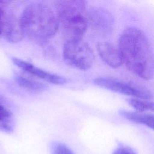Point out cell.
<instances>
[{"label":"cell","instance_id":"6da1fadb","mask_svg":"<svg viewBox=\"0 0 154 154\" xmlns=\"http://www.w3.org/2000/svg\"><path fill=\"white\" fill-rule=\"evenodd\" d=\"M118 48L123 63L134 74L145 80L152 78V54L145 33L136 27H129L121 34Z\"/></svg>","mask_w":154,"mask_h":154},{"label":"cell","instance_id":"7a4b0ae2","mask_svg":"<svg viewBox=\"0 0 154 154\" xmlns=\"http://www.w3.org/2000/svg\"><path fill=\"white\" fill-rule=\"evenodd\" d=\"M59 26L56 14L44 4H31L20 15V26L23 35L36 43L48 42L55 34Z\"/></svg>","mask_w":154,"mask_h":154},{"label":"cell","instance_id":"3957f363","mask_svg":"<svg viewBox=\"0 0 154 154\" xmlns=\"http://www.w3.org/2000/svg\"><path fill=\"white\" fill-rule=\"evenodd\" d=\"M63 55L64 61L70 66L83 70L90 69L94 60L92 49L82 40L65 42Z\"/></svg>","mask_w":154,"mask_h":154},{"label":"cell","instance_id":"277c9868","mask_svg":"<svg viewBox=\"0 0 154 154\" xmlns=\"http://www.w3.org/2000/svg\"><path fill=\"white\" fill-rule=\"evenodd\" d=\"M93 82L100 87L138 99H150L152 97V93L148 90L113 77L100 76L96 78Z\"/></svg>","mask_w":154,"mask_h":154},{"label":"cell","instance_id":"5b68a950","mask_svg":"<svg viewBox=\"0 0 154 154\" xmlns=\"http://www.w3.org/2000/svg\"><path fill=\"white\" fill-rule=\"evenodd\" d=\"M85 18L88 27L95 34L105 35L112 32L114 18L106 9L94 7L87 11Z\"/></svg>","mask_w":154,"mask_h":154},{"label":"cell","instance_id":"8992f818","mask_svg":"<svg viewBox=\"0 0 154 154\" xmlns=\"http://www.w3.org/2000/svg\"><path fill=\"white\" fill-rule=\"evenodd\" d=\"M56 16L59 24L85 16L87 2L82 0L55 2Z\"/></svg>","mask_w":154,"mask_h":154},{"label":"cell","instance_id":"52a82bcc","mask_svg":"<svg viewBox=\"0 0 154 154\" xmlns=\"http://www.w3.org/2000/svg\"><path fill=\"white\" fill-rule=\"evenodd\" d=\"M3 10L1 15V35L11 43H17L24 37L20 26V16L17 17L8 7Z\"/></svg>","mask_w":154,"mask_h":154},{"label":"cell","instance_id":"ba28073f","mask_svg":"<svg viewBox=\"0 0 154 154\" xmlns=\"http://www.w3.org/2000/svg\"><path fill=\"white\" fill-rule=\"evenodd\" d=\"M13 63L18 66L23 71L28 73L32 76L43 79L45 81L56 85H62L66 81V79L62 76L45 71L42 69L35 67L31 63L20 60L16 57L12 58Z\"/></svg>","mask_w":154,"mask_h":154},{"label":"cell","instance_id":"9c48e42d","mask_svg":"<svg viewBox=\"0 0 154 154\" xmlns=\"http://www.w3.org/2000/svg\"><path fill=\"white\" fill-rule=\"evenodd\" d=\"M60 26L66 42L82 40L88 28L85 16L64 22Z\"/></svg>","mask_w":154,"mask_h":154},{"label":"cell","instance_id":"30bf717a","mask_svg":"<svg viewBox=\"0 0 154 154\" xmlns=\"http://www.w3.org/2000/svg\"><path fill=\"white\" fill-rule=\"evenodd\" d=\"M97 51L103 61L112 68H118L123 63L119 48L111 43H99L97 45Z\"/></svg>","mask_w":154,"mask_h":154},{"label":"cell","instance_id":"8fae6325","mask_svg":"<svg viewBox=\"0 0 154 154\" xmlns=\"http://www.w3.org/2000/svg\"><path fill=\"white\" fill-rule=\"evenodd\" d=\"M120 113L122 116L129 120L144 125L154 130V115L153 114L125 110H122Z\"/></svg>","mask_w":154,"mask_h":154},{"label":"cell","instance_id":"7c38bea8","mask_svg":"<svg viewBox=\"0 0 154 154\" xmlns=\"http://www.w3.org/2000/svg\"><path fill=\"white\" fill-rule=\"evenodd\" d=\"M16 82L22 88L34 92H41L46 88V85L31 76L19 75L16 76Z\"/></svg>","mask_w":154,"mask_h":154},{"label":"cell","instance_id":"4fadbf2b","mask_svg":"<svg viewBox=\"0 0 154 154\" xmlns=\"http://www.w3.org/2000/svg\"><path fill=\"white\" fill-rule=\"evenodd\" d=\"M14 127L12 112L5 105L0 103V131L10 134Z\"/></svg>","mask_w":154,"mask_h":154},{"label":"cell","instance_id":"5bb4252c","mask_svg":"<svg viewBox=\"0 0 154 154\" xmlns=\"http://www.w3.org/2000/svg\"><path fill=\"white\" fill-rule=\"evenodd\" d=\"M128 102L134 109L140 112L154 111V102L138 98H131L128 100Z\"/></svg>","mask_w":154,"mask_h":154},{"label":"cell","instance_id":"9a60e30c","mask_svg":"<svg viewBox=\"0 0 154 154\" xmlns=\"http://www.w3.org/2000/svg\"><path fill=\"white\" fill-rule=\"evenodd\" d=\"M51 150V154H75L68 146L60 142L53 143Z\"/></svg>","mask_w":154,"mask_h":154},{"label":"cell","instance_id":"2e32d148","mask_svg":"<svg viewBox=\"0 0 154 154\" xmlns=\"http://www.w3.org/2000/svg\"><path fill=\"white\" fill-rule=\"evenodd\" d=\"M112 154H137L133 149L126 146H121L118 147L112 153Z\"/></svg>","mask_w":154,"mask_h":154},{"label":"cell","instance_id":"e0dca14e","mask_svg":"<svg viewBox=\"0 0 154 154\" xmlns=\"http://www.w3.org/2000/svg\"><path fill=\"white\" fill-rule=\"evenodd\" d=\"M10 2L6 1H0V37H2L1 35V15L3 10L9 4Z\"/></svg>","mask_w":154,"mask_h":154}]
</instances>
